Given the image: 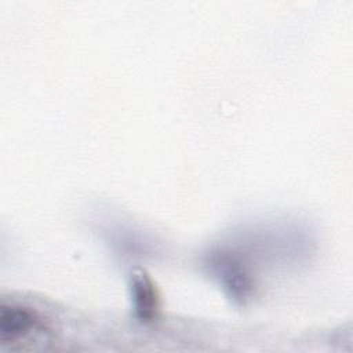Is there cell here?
Wrapping results in <instances>:
<instances>
[{"instance_id":"cell-1","label":"cell","mask_w":353,"mask_h":353,"mask_svg":"<svg viewBox=\"0 0 353 353\" xmlns=\"http://www.w3.org/2000/svg\"><path fill=\"white\" fill-rule=\"evenodd\" d=\"M204 265L219 280L230 298L244 302L252 291V280L240 259L229 251L218 250L207 255Z\"/></svg>"},{"instance_id":"cell-2","label":"cell","mask_w":353,"mask_h":353,"mask_svg":"<svg viewBox=\"0 0 353 353\" xmlns=\"http://www.w3.org/2000/svg\"><path fill=\"white\" fill-rule=\"evenodd\" d=\"M39 324L33 312L17 305H1L0 307V339L3 342H12Z\"/></svg>"},{"instance_id":"cell-3","label":"cell","mask_w":353,"mask_h":353,"mask_svg":"<svg viewBox=\"0 0 353 353\" xmlns=\"http://www.w3.org/2000/svg\"><path fill=\"white\" fill-rule=\"evenodd\" d=\"M135 310L142 319H149L154 313L156 298L150 281L143 274H135L131 284Z\"/></svg>"}]
</instances>
